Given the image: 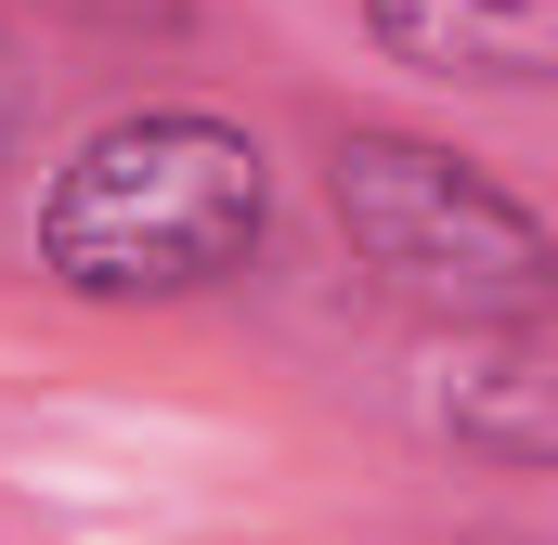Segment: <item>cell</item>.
<instances>
[{"label":"cell","mask_w":558,"mask_h":545,"mask_svg":"<svg viewBox=\"0 0 558 545\" xmlns=\"http://www.w3.org/2000/svg\"><path fill=\"white\" fill-rule=\"evenodd\" d=\"M325 221H338V247L377 272L403 312H428L441 338H454V325H546V299H558L546 208H533L507 169H481L468 143L403 131V118L325 131Z\"/></svg>","instance_id":"7a4b0ae2"},{"label":"cell","mask_w":558,"mask_h":545,"mask_svg":"<svg viewBox=\"0 0 558 545\" xmlns=\"http://www.w3.org/2000/svg\"><path fill=\"white\" fill-rule=\"evenodd\" d=\"M364 52L428 92H546L558 78V0H351Z\"/></svg>","instance_id":"277c9868"},{"label":"cell","mask_w":558,"mask_h":545,"mask_svg":"<svg viewBox=\"0 0 558 545\" xmlns=\"http://www.w3.org/2000/svg\"><path fill=\"white\" fill-rule=\"evenodd\" d=\"M260 234H274V143L195 92L92 118L39 182V272L92 312L208 299L260 261Z\"/></svg>","instance_id":"6da1fadb"},{"label":"cell","mask_w":558,"mask_h":545,"mask_svg":"<svg viewBox=\"0 0 558 545\" xmlns=\"http://www.w3.org/2000/svg\"><path fill=\"white\" fill-rule=\"evenodd\" d=\"M13 143H26V39L0 13V169H13Z\"/></svg>","instance_id":"5b68a950"},{"label":"cell","mask_w":558,"mask_h":545,"mask_svg":"<svg viewBox=\"0 0 558 545\" xmlns=\"http://www.w3.org/2000/svg\"><path fill=\"white\" fill-rule=\"evenodd\" d=\"M428 428L494 481H546L558 468V338L546 325H454L428 351Z\"/></svg>","instance_id":"3957f363"}]
</instances>
